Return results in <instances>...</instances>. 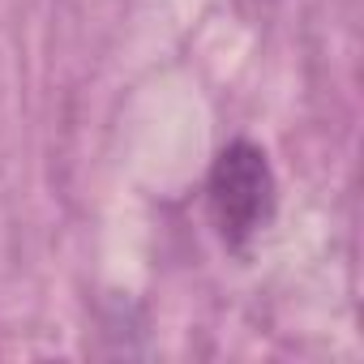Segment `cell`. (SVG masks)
<instances>
[{
	"label": "cell",
	"mask_w": 364,
	"mask_h": 364,
	"mask_svg": "<svg viewBox=\"0 0 364 364\" xmlns=\"http://www.w3.org/2000/svg\"><path fill=\"white\" fill-rule=\"evenodd\" d=\"M206 202H210L219 240L232 253H249V245L274 223V206H279V185H274L266 150L253 141L223 146L210 167Z\"/></svg>",
	"instance_id": "obj_1"
}]
</instances>
